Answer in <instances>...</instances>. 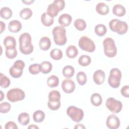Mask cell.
<instances>
[{"label": "cell", "mask_w": 129, "mask_h": 129, "mask_svg": "<svg viewBox=\"0 0 129 129\" xmlns=\"http://www.w3.org/2000/svg\"><path fill=\"white\" fill-rule=\"evenodd\" d=\"M19 49L20 52L25 55L31 54L33 50L34 47L32 44V38L28 33H22L19 37Z\"/></svg>", "instance_id": "1"}, {"label": "cell", "mask_w": 129, "mask_h": 129, "mask_svg": "<svg viewBox=\"0 0 129 129\" xmlns=\"http://www.w3.org/2000/svg\"><path fill=\"white\" fill-rule=\"evenodd\" d=\"M55 43L59 46L64 45L67 41L66 29L61 26L55 27L52 31Z\"/></svg>", "instance_id": "2"}, {"label": "cell", "mask_w": 129, "mask_h": 129, "mask_svg": "<svg viewBox=\"0 0 129 129\" xmlns=\"http://www.w3.org/2000/svg\"><path fill=\"white\" fill-rule=\"evenodd\" d=\"M109 27L112 31L116 32L119 35L124 34L128 30L127 23L117 19L111 20L109 23Z\"/></svg>", "instance_id": "3"}, {"label": "cell", "mask_w": 129, "mask_h": 129, "mask_svg": "<svg viewBox=\"0 0 129 129\" xmlns=\"http://www.w3.org/2000/svg\"><path fill=\"white\" fill-rule=\"evenodd\" d=\"M61 95L59 91L57 90L51 91L48 95V101L47 106L51 110H57L60 107Z\"/></svg>", "instance_id": "4"}, {"label": "cell", "mask_w": 129, "mask_h": 129, "mask_svg": "<svg viewBox=\"0 0 129 129\" xmlns=\"http://www.w3.org/2000/svg\"><path fill=\"white\" fill-rule=\"evenodd\" d=\"M105 55L110 58L114 57L117 53V48L114 40L110 37L106 38L103 41Z\"/></svg>", "instance_id": "5"}, {"label": "cell", "mask_w": 129, "mask_h": 129, "mask_svg": "<svg viewBox=\"0 0 129 129\" xmlns=\"http://www.w3.org/2000/svg\"><path fill=\"white\" fill-rule=\"evenodd\" d=\"M121 79V71L117 68H113L110 71L108 78V83L112 88H117L120 85Z\"/></svg>", "instance_id": "6"}, {"label": "cell", "mask_w": 129, "mask_h": 129, "mask_svg": "<svg viewBox=\"0 0 129 129\" xmlns=\"http://www.w3.org/2000/svg\"><path fill=\"white\" fill-rule=\"evenodd\" d=\"M65 7V2L63 0H55L47 7V14L51 17H56L59 11L62 10Z\"/></svg>", "instance_id": "7"}, {"label": "cell", "mask_w": 129, "mask_h": 129, "mask_svg": "<svg viewBox=\"0 0 129 129\" xmlns=\"http://www.w3.org/2000/svg\"><path fill=\"white\" fill-rule=\"evenodd\" d=\"M25 97V93L20 88H15L10 89L7 92V99L12 102H15L23 100Z\"/></svg>", "instance_id": "8"}, {"label": "cell", "mask_w": 129, "mask_h": 129, "mask_svg": "<svg viewBox=\"0 0 129 129\" xmlns=\"http://www.w3.org/2000/svg\"><path fill=\"white\" fill-rule=\"evenodd\" d=\"M67 115L75 122H79L84 117V112L81 108L75 106H70L67 110Z\"/></svg>", "instance_id": "9"}, {"label": "cell", "mask_w": 129, "mask_h": 129, "mask_svg": "<svg viewBox=\"0 0 129 129\" xmlns=\"http://www.w3.org/2000/svg\"><path fill=\"white\" fill-rule=\"evenodd\" d=\"M78 45L81 49L89 52H93L96 48L94 42L90 38L85 36L80 38Z\"/></svg>", "instance_id": "10"}, {"label": "cell", "mask_w": 129, "mask_h": 129, "mask_svg": "<svg viewBox=\"0 0 129 129\" xmlns=\"http://www.w3.org/2000/svg\"><path fill=\"white\" fill-rule=\"evenodd\" d=\"M25 66V63L23 60L20 59L16 60L9 70L10 75L14 78H20L22 75Z\"/></svg>", "instance_id": "11"}, {"label": "cell", "mask_w": 129, "mask_h": 129, "mask_svg": "<svg viewBox=\"0 0 129 129\" xmlns=\"http://www.w3.org/2000/svg\"><path fill=\"white\" fill-rule=\"evenodd\" d=\"M105 105L109 110L114 113H119L122 110V103L120 101L116 100L112 97L107 98Z\"/></svg>", "instance_id": "12"}, {"label": "cell", "mask_w": 129, "mask_h": 129, "mask_svg": "<svg viewBox=\"0 0 129 129\" xmlns=\"http://www.w3.org/2000/svg\"><path fill=\"white\" fill-rule=\"evenodd\" d=\"M119 118L114 114L109 115L106 121V124L108 128L110 129H116L120 126Z\"/></svg>", "instance_id": "13"}, {"label": "cell", "mask_w": 129, "mask_h": 129, "mask_svg": "<svg viewBox=\"0 0 129 129\" xmlns=\"http://www.w3.org/2000/svg\"><path fill=\"white\" fill-rule=\"evenodd\" d=\"M75 82L71 79H67L63 80L61 83V88L63 92L67 94L73 92L75 89Z\"/></svg>", "instance_id": "14"}, {"label": "cell", "mask_w": 129, "mask_h": 129, "mask_svg": "<svg viewBox=\"0 0 129 129\" xmlns=\"http://www.w3.org/2000/svg\"><path fill=\"white\" fill-rule=\"evenodd\" d=\"M93 81L95 83L98 85H102L105 80V74L104 71L101 70L96 71L93 76Z\"/></svg>", "instance_id": "15"}, {"label": "cell", "mask_w": 129, "mask_h": 129, "mask_svg": "<svg viewBox=\"0 0 129 129\" xmlns=\"http://www.w3.org/2000/svg\"><path fill=\"white\" fill-rule=\"evenodd\" d=\"M72 18L70 15L63 14L59 16L58 21L60 26L64 27L70 25L72 22Z\"/></svg>", "instance_id": "16"}, {"label": "cell", "mask_w": 129, "mask_h": 129, "mask_svg": "<svg viewBox=\"0 0 129 129\" xmlns=\"http://www.w3.org/2000/svg\"><path fill=\"white\" fill-rule=\"evenodd\" d=\"M21 23L16 20H14L10 22L9 23V30L12 33H17L22 29Z\"/></svg>", "instance_id": "17"}, {"label": "cell", "mask_w": 129, "mask_h": 129, "mask_svg": "<svg viewBox=\"0 0 129 129\" xmlns=\"http://www.w3.org/2000/svg\"><path fill=\"white\" fill-rule=\"evenodd\" d=\"M39 46L40 49L42 50H47L51 46V40L47 37H42L39 42Z\"/></svg>", "instance_id": "18"}, {"label": "cell", "mask_w": 129, "mask_h": 129, "mask_svg": "<svg viewBox=\"0 0 129 129\" xmlns=\"http://www.w3.org/2000/svg\"><path fill=\"white\" fill-rule=\"evenodd\" d=\"M96 11L100 15H107L109 11L108 6L104 3H99L96 6Z\"/></svg>", "instance_id": "19"}, {"label": "cell", "mask_w": 129, "mask_h": 129, "mask_svg": "<svg viewBox=\"0 0 129 129\" xmlns=\"http://www.w3.org/2000/svg\"><path fill=\"white\" fill-rule=\"evenodd\" d=\"M125 9L121 5H115L112 8V13L117 17H122L125 15Z\"/></svg>", "instance_id": "20"}, {"label": "cell", "mask_w": 129, "mask_h": 129, "mask_svg": "<svg viewBox=\"0 0 129 129\" xmlns=\"http://www.w3.org/2000/svg\"><path fill=\"white\" fill-rule=\"evenodd\" d=\"M6 48H16V41L15 38L11 36H8L5 38L3 41Z\"/></svg>", "instance_id": "21"}, {"label": "cell", "mask_w": 129, "mask_h": 129, "mask_svg": "<svg viewBox=\"0 0 129 129\" xmlns=\"http://www.w3.org/2000/svg\"><path fill=\"white\" fill-rule=\"evenodd\" d=\"M41 21L43 25L46 27H49L53 24L54 19L50 17L46 12H45L41 16Z\"/></svg>", "instance_id": "22"}, {"label": "cell", "mask_w": 129, "mask_h": 129, "mask_svg": "<svg viewBox=\"0 0 129 129\" xmlns=\"http://www.w3.org/2000/svg\"><path fill=\"white\" fill-rule=\"evenodd\" d=\"M52 65L51 62L48 61H44L40 64V72L44 74H47L51 72Z\"/></svg>", "instance_id": "23"}, {"label": "cell", "mask_w": 129, "mask_h": 129, "mask_svg": "<svg viewBox=\"0 0 129 129\" xmlns=\"http://www.w3.org/2000/svg\"><path fill=\"white\" fill-rule=\"evenodd\" d=\"M63 76L68 78H71L74 75L75 73V69L73 67L70 65H68L65 66L62 71Z\"/></svg>", "instance_id": "24"}, {"label": "cell", "mask_w": 129, "mask_h": 129, "mask_svg": "<svg viewBox=\"0 0 129 129\" xmlns=\"http://www.w3.org/2000/svg\"><path fill=\"white\" fill-rule=\"evenodd\" d=\"M90 101L93 105L99 106L102 103V98L99 93H95L91 96Z\"/></svg>", "instance_id": "25"}, {"label": "cell", "mask_w": 129, "mask_h": 129, "mask_svg": "<svg viewBox=\"0 0 129 129\" xmlns=\"http://www.w3.org/2000/svg\"><path fill=\"white\" fill-rule=\"evenodd\" d=\"M0 15L1 18L3 19L8 20L12 17L13 12L10 8L5 7L1 8L0 10Z\"/></svg>", "instance_id": "26"}, {"label": "cell", "mask_w": 129, "mask_h": 129, "mask_svg": "<svg viewBox=\"0 0 129 129\" xmlns=\"http://www.w3.org/2000/svg\"><path fill=\"white\" fill-rule=\"evenodd\" d=\"M78 54V50L77 47L74 45H70L66 49V55L70 58L76 57Z\"/></svg>", "instance_id": "27"}, {"label": "cell", "mask_w": 129, "mask_h": 129, "mask_svg": "<svg viewBox=\"0 0 129 129\" xmlns=\"http://www.w3.org/2000/svg\"><path fill=\"white\" fill-rule=\"evenodd\" d=\"M18 122L23 125H27L30 121V116L27 112H22L20 113L18 117Z\"/></svg>", "instance_id": "28"}, {"label": "cell", "mask_w": 129, "mask_h": 129, "mask_svg": "<svg viewBox=\"0 0 129 129\" xmlns=\"http://www.w3.org/2000/svg\"><path fill=\"white\" fill-rule=\"evenodd\" d=\"M45 113L42 110H38L35 111L33 114V119L36 122L40 123L43 121L45 118Z\"/></svg>", "instance_id": "29"}, {"label": "cell", "mask_w": 129, "mask_h": 129, "mask_svg": "<svg viewBox=\"0 0 129 129\" xmlns=\"http://www.w3.org/2000/svg\"><path fill=\"white\" fill-rule=\"evenodd\" d=\"M59 79L55 75H51L47 80V86L50 88L56 87L58 85Z\"/></svg>", "instance_id": "30"}, {"label": "cell", "mask_w": 129, "mask_h": 129, "mask_svg": "<svg viewBox=\"0 0 129 129\" xmlns=\"http://www.w3.org/2000/svg\"><path fill=\"white\" fill-rule=\"evenodd\" d=\"M94 31L95 34L99 36H104L107 32L106 27L103 24H98L94 28Z\"/></svg>", "instance_id": "31"}, {"label": "cell", "mask_w": 129, "mask_h": 129, "mask_svg": "<svg viewBox=\"0 0 129 129\" xmlns=\"http://www.w3.org/2000/svg\"><path fill=\"white\" fill-rule=\"evenodd\" d=\"M62 51L61 50L58 48H54L51 50L50 56L51 58L54 60H59L62 57Z\"/></svg>", "instance_id": "32"}, {"label": "cell", "mask_w": 129, "mask_h": 129, "mask_svg": "<svg viewBox=\"0 0 129 129\" xmlns=\"http://www.w3.org/2000/svg\"><path fill=\"white\" fill-rule=\"evenodd\" d=\"M32 14L33 12L32 10L29 8H26L22 9L20 11L19 13V16L22 19L24 20H27L31 17Z\"/></svg>", "instance_id": "33"}, {"label": "cell", "mask_w": 129, "mask_h": 129, "mask_svg": "<svg viewBox=\"0 0 129 129\" xmlns=\"http://www.w3.org/2000/svg\"><path fill=\"white\" fill-rule=\"evenodd\" d=\"M76 79L78 83L81 86L84 85L87 81V77L86 74L84 72H79L77 73Z\"/></svg>", "instance_id": "34"}, {"label": "cell", "mask_w": 129, "mask_h": 129, "mask_svg": "<svg viewBox=\"0 0 129 129\" xmlns=\"http://www.w3.org/2000/svg\"><path fill=\"white\" fill-rule=\"evenodd\" d=\"M91 62V58L89 56L87 55H82L79 57L78 59L79 64L83 67L88 66L90 64Z\"/></svg>", "instance_id": "35"}, {"label": "cell", "mask_w": 129, "mask_h": 129, "mask_svg": "<svg viewBox=\"0 0 129 129\" xmlns=\"http://www.w3.org/2000/svg\"><path fill=\"white\" fill-rule=\"evenodd\" d=\"M74 26L79 31H83L86 29L87 25L83 19H77L74 22Z\"/></svg>", "instance_id": "36"}, {"label": "cell", "mask_w": 129, "mask_h": 129, "mask_svg": "<svg viewBox=\"0 0 129 129\" xmlns=\"http://www.w3.org/2000/svg\"><path fill=\"white\" fill-rule=\"evenodd\" d=\"M11 84L10 79L2 73L0 74V86L2 88H8Z\"/></svg>", "instance_id": "37"}, {"label": "cell", "mask_w": 129, "mask_h": 129, "mask_svg": "<svg viewBox=\"0 0 129 129\" xmlns=\"http://www.w3.org/2000/svg\"><path fill=\"white\" fill-rule=\"evenodd\" d=\"M18 52L16 48H6L5 54L7 58L9 59H13L17 55Z\"/></svg>", "instance_id": "38"}, {"label": "cell", "mask_w": 129, "mask_h": 129, "mask_svg": "<svg viewBox=\"0 0 129 129\" xmlns=\"http://www.w3.org/2000/svg\"><path fill=\"white\" fill-rule=\"evenodd\" d=\"M29 72L32 75H36L39 73L40 72V64L34 63L31 64L29 67Z\"/></svg>", "instance_id": "39"}, {"label": "cell", "mask_w": 129, "mask_h": 129, "mask_svg": "<svg viewBox=\"0 0 129 129\" xmlns=\"http://www.w3.org/2000/svg\"><path fill=\"white\" fill-rule=\"evenodd\" d=\"M11 104L7 102H4L0 104V112L2 113H7L11 110Z\"/></svg>", "instance_id": "40"}, {"label": "cell", "mask_w": 129, "mask_h": 129, "mask_svg": "<svg viewBox=\"0 0 129 129\" xmlns=\"http://www.w3.org/2000/svg\"><path fill=\"white\" fill-rule=\"evenodd\" d=\"M120 92L121 95L126 98L129 97V86L128 85H125L123 86Z\"/></svg>", "instance_id": "41"}, {"label": "cell", "mask_w": 129, "mask_h": 129, "mask_svg": "<svg viewBox=\"0 0 129 129\" xmlns=\"http://www.w3.org/2000/svg\"><path fill=\"white\" fill-rule=\"evenodd\" d=\"M5 129H18L17 125L13 121H8L5 124Z\"/></svg>", "instance_id": "42"}, {"label": "cell", "mask_w": 129, "mask_h": 129, "mask_svg": "<svg viewBox=\"0 0 129 129\" xmlns=\"http://www.w3.org/2000/svg\"><path fill=\"white\" fill-rule=\"evenodd\" d=\"M0 23H1V31H0V33L1 34L5 30L6 25H5V23H4L3 21H1Z\"/></svg>", "instance_id": "43"}, {"label": "cell", "mask_w": 129, "mask_h": 129, "mask_svg": "<svg viewBox=\"0 0 129 129\" xmlns=\"http://www.w3.org/2000/svg\"><path fill=\"white\" fill-rule=\"evenodd\" d=\"M75 128H85V127L83 125V124H78L74 127Z\"/></svg>", "instance_id": "44"}, {"label": "cell", "mask_w": 129, "mask_h": 129, "mask_svg": "<svg viewBox=\"0 0 129 129\" xmlns=\"http://www.w3.org/2000/svg\"><path fill=\"white\" fill-rule=\"evenodd\" d=\"M34 2V0L33 1H22V3L26 4V5H31L32 3H33Z\"/></svg>", "instance_id": "45"}, {"label": "cell", "mask_w": 129, "mask_h": 129, "mask_svg": "<svg viewBox=\"0 0 129 129\" xmlns=\"http://www.w3.org/2000/svg\"><path fill=\"white\" fill-rule=\"evenodd\" d=\"M28 128H39V127L35 124H31L28 127Z\"/></svg>", "instance_id": "46"}, {"label": "cell", "mask_w": 129, "mask_h": 129, "mask_svg": "<svg viewBox=\"0 0 129 129\" xmlns=\"http://www.w3.org/2000/svg\"><path fill=\"white\" fill-rule=\"evenodd\" d=\"M5 97V95L4 94L2 91H1V101H2Z\"/></svg>", "instance_id": "47"}]
</instances>
